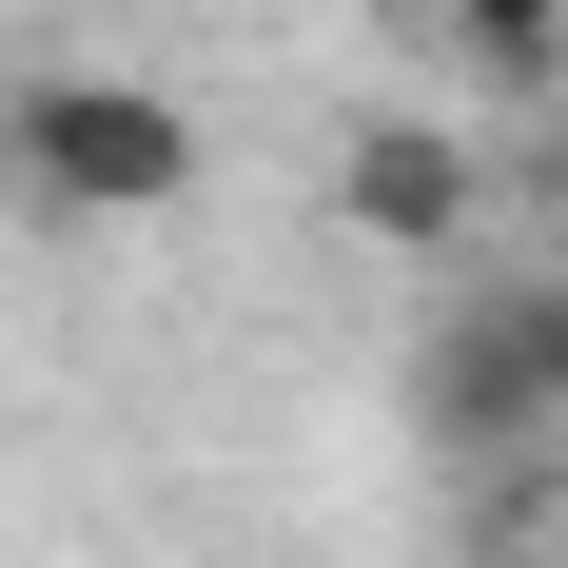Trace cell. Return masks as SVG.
I'll use <instances>...</instances> for the list:
<instances>
[{
	"label": "cell",
	"mask_w": 568,
	"mask_h": 568,
	"mask_svg": "<svg viewBox=\"0 0 568 568\" xmlns=\"http://www.w3.org/2000/svg\"><path fill=\"white\" fill-rule=\"evenodd\" d=\"M412 20H432L470 79H549V59H568V0H412Z\"/></svg>",
	"instance_id": "277c9868"
},
{
	"label": "cell",
	"mask_w": 568,
	"mask_h": 568,
	"mask_svg": "<svg viewBox=\"0 0 568 568\" xmlns=\"http://www.w3.org/2000/svg\"><path fill=\"white\" fill-rule=\"evenodd\" d=\"M334 216L373 235V255L470 235V138H452V118H353V138H334Z\"/></svg>",
	"instance_id": "3957f363"
},
{
	"label": "cell",
	"mask_w": 568,
	"mask_h": 568,
	"mask_svg": "<svg viewBox=\"0 0 568 568\" xmlns=\"http://www.w3.org/2000/svg\"><path fill=\"white\" fill-rule=\"evenodd\" d=\"M549 568H568V529H549Z\"/></svg>",
	"instance_id": "5b68a950"
},
{
	"label": "cell",
	"mask_w": 568,
	"mask_h": 568,
	"mask_svg": "<svg viewBox=\"0 0 568 568\" xmlns=\"http://www.w3.org/2000/svg\"><path fill=\"white\" fill-rule=\"evenodd\" d=\"M0 196L40 235H138L196 196V118L118 59H40V79H0Z\"/></svg>",
	"instance_id": "6da1fadb"
},
{
	"label": "cell",
	"mask_w": 568,
	"mask_h": 568,
	"mask_svg": "<svg viewBox=\"0 0 568 568\" xmlns=\"http://www.w3.org/2000/svg\"><path fill=\"white\" fill-rule=\"evenodd\" d=\"M432 432L452 452H549L568 432V275H510L432 334Z\"/></svg>",
	"instance_id": "7a4b0ae2"
}]
</instances>
